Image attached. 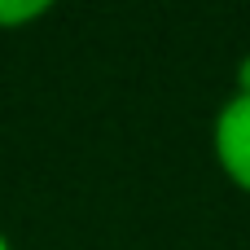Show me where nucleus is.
<instances>
[{
  "label": "nucleus",
  "instance_id": "nucleus-1",
  "mask_svg": "<svg viewBox=\"0 0 250 250\" xmlns=\"http://www.w3.org/2000/svg\"><path fill=\"white\" fill-rule=\"evenodd\" d=\"M211 154L233 189L250 193V92H229L211 123Z\"/></svg>",
  "mask_w": 250,
  "mask_h": 250
},
{
  "label": "nucleus",
  "instance_id": "nucleus-2",
  "mask_svg": "<svg viewBox=\"0 0 250 250\" xmlns=\"http://www.w3.org/2000/svg\"><path fill=\"white\" fill-rule=\"evenodd\" d=\"M44 13H48L44 0H22V4L0 0V26H22V22H35V18H44Z\"/></svg>",
  "mask_w": 250,
  "mask_h": 250
},
{
  "label": "nucleus",
  "instance_id": "nucleus-3",
  "mask_svg": "<svg viewBox=\"0 0 250 250\" xmlns=\"http://www.w3.org/2000/svg\"><path fill=\"white\" fill-rule=\"evenodd\" d=\"M233 92H250V53L242 57V66H237V88Z\"/></svg>",
  "mask_w": 250,
  "mask_h": 250
},
{
  "label": "nucleus",
  "instance_id": "nucleus-4",
  "mask_svg": "<svg viewBox=\"0 0 250 250\" xmlns=\"http://www.w3.org/2000/svg\"><path fill=\"white\" fill-rule=\"evenodd\" d=\"M0 250H13V246H9V237H4V233H0Z\"/></svg>",
  "mask_w": 250,
  "mask_h": 250
}]
</instances>
